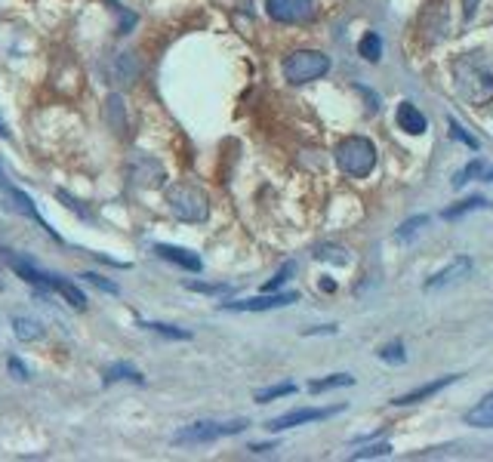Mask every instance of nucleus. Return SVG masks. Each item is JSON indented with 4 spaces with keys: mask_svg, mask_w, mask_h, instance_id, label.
I'll return each mask as SVG.
<instances>
[{
    "mask_svg": "<svg viewBox=\"0 0 493 462\" xmlns=\"http://www.w3.org/2000/svg\"><path fill=\"white\" fill-rule=\"evenodd\" d=\"M457 93L469 106H488L493 99V53L490 50H472L459 53L450 65Z\"/></svg>",
    "mask_w": 493,
    "mask_h": 462,
    "instance_id": "obj_1",
    "label": "nucleus"
},
{
    "mask_svg": "<svg viewBox=\"0 0 493 462\" xmlns=\"http://www.w3.org/2000/svg\"><path fill=\"white\" fill-rule=\"evenodd\" d=\"M167 204H170L173 216L183 223H207L210 216V198L204 188L192 185V182H176L167 188Z\"/></svg>",
    "mask_w": 493,
    "mask_h": 462,
    "instance_id": "obj_2",
    "label": "nucleus"
},
{
    "mask_svg": "<svg viewBox=\"0 0 493 462\" xmlns=\"http://www.w3.org/2000/svg\"><path fill=\"white\" fill-rule=\"evenodd\" d=\"M336 164H340V170L346 176H352V179H364L376 167V145L367 136H346L336 145Z\"/></svg>",
    "mask_w": 493,
    "mask_h": 462,
    "instance_id": "obj_3",
    "label": "nucleus"
},
{
    "mask_svg": "<svg viewBox=\"0 0 493 462\" xmlns=\"http://www.w3.org/2000/svg\"><path fill=\"white\" fill-rule=\"evenodd\" d=\"M330 71V56L317 53V50H296L284 59V77L290 83H311L317 77H324Z\"/></svg>",
    "mask_w": 493,
    "mask_h": 462,
    "instance_id": "obj_4",
    "label": "nucleus"
},
{
    "mask_svg": "<svg viewBox=\"0 0 493 462\" xmlns=\"http://www.w3.org/2000/svg\"><path fill=\"white\" fill-rule=\"evenodd\" d=\"M246 426H250L246 419H231V422L204 419V422H194V426H188V428H183V432L173 435V444H213V441H219V438H229V435L244 432Z\"/></svg>",
    "mask_w": 493,
    "mask_h": 462,
    "instance_id": "obj_5",
    "label": "nucleus"
},
{
    "mask_svg": "<svg viewBox=\"0 0 493 462\" xmlns=\"http://www.w3.org/2000/svg\"><path fill=\"white\" fill-rule=\"evenodd\" d=\"M300 302V293H262V296L253 299H235V302H223V311H271L284 309V305Z\"/></svg>",
    "mask_w": 493,
    "mask_h": 462,
    "instance_id": "obj_6",
    "label": "nucleus"
},
{
    "mask_svg": "<svg viewBox=\"0 0 493 462\" xmlns=\"http://www.w3.org/2000/svg\"><path fill=\"white\" fill-rule=\"evenodd\" d=\"M342 410L340 407H302V410H290V413L284 416H275V419L269 422V432H284V428H296V426H306V422H321V419H330V416H336Z\"/></svg>",
    "mask_w": 493,
    "mask_h": 462,
    "instance_id": "obj_7",
    "label": "nucleus"
},
{
    "mask_svg": "<svg viewBox=\"0 0 493 462\" xmlns=\"http://www.w3.org/2000/svg\"><path fill=\"white\" fill-rule=\"evenodd\" d=\"M0 192H4V198H6V200H10V207H12V210H19V213H22V216L35 219V223L41 225L43 231H50L56 240H59V234H56L53 229H50L47 223H43V216H41V210H37V207H35V200H31L25 192H19L16 185H10V182H6V176H4V170H0Z\"/></svg>",
    "mask_w": 493,
    "mask_h": 462,
    "instance_id": "obj_8",
    "label": "nucleus"
},
{
    "mask_svg": "<svg viewBox=\"0 0 493 462\" xmlns=\"http://www.w3.org/2000/svg\"><path fill=\"white\" fill-rule=\"evenodd\" d=\"M127 176H129V182H133V185H139V188H158V185H164V179H167L164 164H160V161H154V158L133 161Z\"/></svg>",
    "mask_w": 493,
    "mask_h": 462,
    "instance_id": "obj_9",
    "label": "nucleus"
},
{
    "mask_svg": "<svg viewBox=\"0 0 493 462\" xmlns=\"http://www.w3.org/2000/svg\"><path fill=\"white\" fill-rule=\"evenodd\" d=\"M472 269H475V262H472V256H457L447 269L434 271V275L426 281V290H441V287H453V284H459L463 278L472 275Z\"/></svg>",
    "mask_w": 493,
    "mask_h": 462,
    "instance_id": "obj_10",
    "label": "nucleus"
},
{
    "mask_svg": "<svg viewBox=\"0 0 493 462\" xmlns=\"http://www.w3.org/2000/svg\"><path fill=\"white\" fill-rule=\"evenodd\" d=\"M395 121H398V127L404 129V133H411V136H423L426 129H429V121H426V114L419 112L413 102H401L398 112H395Z\"/></svg>",
    "mask_w": 493,
    "mask_h": 462,
    "instance_id": "obj_11",
    "label": "nucleus"
},
{
    "mask_svg": "<svg viewBox=\"0 0 493 462\" xmlns=\"http://www.w3.org/2000/svg\"><path fill=\"white\" fill-rule=\"evenodd\" d=\"M457 380H459V373H453V376H441V380L429 382V386H423V388H413V392H407V395H401V398H395L392 404H395V407L419 404V401H426V398H432V395H438L441 388L453 386V382H457Z\"/></svg>",
    "mask_w": 493,
    "mask_h": 462,
    "instance_id": "obj_12",
    "label": "nucleus"
},
{
    "mask_svg": "<svg viewBox=\"0 0 493 462\" xmlns=\"http://www.w3.org/2000/svg\"><path fill=\"white\" fill-rule=\"evenodd\" d=\"M47 290H56L59 296L65 299V302L71 305L74 311H83L87 309V296H83V290H77L71 281H65V278L53 275V271H47Z\"/></svg>",
    "mask_w": 493,
    "mask_h": 462,
    "instance_id": "obj_13",
    "label": "nucleus"
},
{
    "mask_svg": "<svg viewBox=\"0 0 493 462\" xmlns=\"http://www.w3.org/2000/svg\"><path fill=\"white\" fill-rule=\"evenodd\" d=\"M154 253H158L160 259H167V262L185 269V271H200V259L194 256L192 250H183V247H173V244H158L154 247Z\"/></svg>",
    "mask_w": 493,
    "mask_h": 462,
    "instance_id": "obj_14",
    "label": "nucleus"
},
{
    "mask_svg": "<svg viewBox=\"0 0 493 462\" xmlns=\"http://www.w3.org/2000/svg\"><path fill=\"white\" fill-rule=\"evenodd\" d=\"M12 333H16V340L19 342H37V340H43V324L41 321H35V317H28V315H12Z\"/></svg>",
    "mask_w": 493,
    "mask_h": 462,
    "instance_id": "obj_15",
    "label": "nucleus"
},
{
    "mask_svg": "<svg viewBox=\"0 0 493 462\" xmlns=\"http://www.w3.org/2000/svg\"><path fill=\"white\" fill-rule=\"evenodd\" d=\"M466 422H469L472 428H493V395L478 401V404L466 413Z\"/></svg>",
    "mask_w": 493,
    "mask_h": 462,
    "instance_id": "obj_16",
    "label": "nucleus"
},
{
    "mask_svg": "<svg viewBox=\"0 0 493 462\" xmlns=\"http://www.w3.org/2000/svg\"><path fill=\"white\" fill-rule=\"evenodd\" d=\"M488 207H490V200H488V198H481V194H478V198H466V200H459V204L447 207V210L441 213V216H444V219H459V216H466V213L488 210Z\"/></svg>",
    "mask_w": 493,
    "mask_h": 462,
    "instance_id": "obj_17",
    "label": "nucleus"
},
{
    "mask_svg": "<svg viewBox=\"0 0 493 462\" xmlns=\"http://www.w3.org/2000/svg\"><path fill=\"white\" fill-rule=\"evenodd\" d=\"M112 382H145V376L139 373L136 367H129V364H114V367L106 370V386H112Z\"/></svg>",
    "mask_w": 493,
    "mask_h": 462,
    "instance_id": "obj_18",
    "label": "nucleus"
},
{
    "mask_svg": "<svg viewBox=\"0 0 493 462\" xmlns=\"http://www.w3.org/2000/svg\"><path fill=\"white\" fill-rule=\"evenodd\" d=\"M265 10L275 22H296V6L293 0H265Z\"/></svg>",
    "mask_w": 493,
    "mask_h": 462,
    "instance_id": "obj_19",
    "label": "nucleus"
},
{
    "mask_svg": "<svg viewBox=\"0 0 493 462\" xmlns=\"http://www.w3.org/2000/svg\"><path fill=\"white\" fill-rule=\"evenodd\" d=\"M358 53L367 59V62H380L382 59V37L376 35V31H367L364 37H361L358 43Z\"/></svg>",
    "mask_w": 493,
    "mask_h": 462,
    "instance_id": "obj_20",
    "label": "nucleus"
},
{
    "mask_svg": "<svg viewBox=\"0 0 493 462\" xmlns=\"http://www.w3.org/2000/svg\"><path fill=\"white\" fill-rule=\"evenodd\" d=\"M352 382H355V376H348V373H333V376H327V380H315V382H309V392H311V395H317V392H330V388L352 386Z\"/></svg>",
    "mask_w": 493,
    "mask_h": 462,
    "instance_id": "obj_21",
    "label": "nucleus"
},
{
    "mask_svg": "<svg viewBox=\"0 0 493 462\" xmlns=\"http://www.w3.org/2000/svg\"><path fill=\"white\" fill-rule=\"evenodd\" d=\"M484 170H488V167H484V161H481V158H475V161H472V164H466L463 170H459L457 176H453V188H463L466 182L481 179Z\"/></svg>",
    "mask_w": 493,
    "mask_h": 462,
    "instance_id": "obj_22",
    "label": "nucleus"
},
{
    "mask_svg": "<svg viewBox=\"0 0 493 462\" xmlns=\"http://www.w3.org/2000/svg\"><path fill=\"white\" fill-rule=\"evenodd\" d=\"M293 392H296L293 382H284V386H271V388H262V392H256V401H259V404H269V401L287 398V395H293Z\"/></svg>",
    "mask_w": 493,
    "mask_h": 462,
    "instance_id": "obj_23",
    "label": "nucleus"
},
{
    "mask_svg": "<svg viewBox=\"0 0 493 462\" xmlns=\"http://www.w3.org/2000/svg\"><path fill=\"white\" fill-rule=\"evenodd\" d=\"M317 259H324V262H336V265H346L348 262V253L342 250V247H333V244H321L315 253Z\"/></svg>",
    "mask_w": 493,
    "mask_h": 462,
    "instance_id": "obj_24",
    "label": "nucleus"
},
{
    "mask_svg": "<svg viewBox=\"0 0 493 462\" xmlns=\"http://www.w3.org/2000/svg\"><path fill=\"white\" fill-rule=\"evenodd\" d=\"M185 287L194 293H207V296H229V293H235L231 284H188L185 281Z\"/></svg>",
    "mask_w": 493,
    "mask_h": 462,
    "instance_id": "obj_25",
    "label": "nucleus"
},
{
    "mask_svg": "<svg viewBox=\"0 0 493 462\" xmlns=\"http://www.w3.org/2000/svg\"><path fill=\"white\" fill-rule=\"evenodd\" d=\"M142 327L154 330V333H160V336H170V340H192L188 330H179V327H173V324H142Z\"/></svg>",
    "mask_w": 493,
    "mask_h": 462,
    "instance_id": "obj_26",
    "label": "nucleus"
},
{
    "mask_svg": "<svg viewBox=\"0 0 493 462\" xmlns=\"http://www.w3.org/2000/svg\"><path fill=\"white\" fill-rule=\"evenodd\" d=\"M380 357L388 364H404L407 355H404V342H392V346H382L380 348Z\"/></svg>",
    "mask_w": 493,
    "mask_h": 462,
    "instance_id": "obj_27",
    "label": "nucleus"
},
{
    "mask_svg": "<svg viewBox=\"0 0 493 462\" xmlns=\"http://www.w3.org/2000/svg\"><path fill=\"white\" fill-rule=\"evenodd\" d=\"M388 453H392V444L382 441V444H370L364 450H355L352 459H376V457H388Z\"/></svg>",
    "mask_w": 493,
    "mask_h": 462,
    "instance_id": "obj_28",
    "label": "nucleus"
},
{
    "mask_svg": "<svg viewBox=\"0 0 493 462\" xmlns=\"http://www.w3.org/2000/svg\"><path fill=\"white\" fill-rule=\"evenodd\" d=\"M426 223H429V216H413V219H407V223L401 225L395 238H398V240H407V238H411V234H417L419 229H423Z\"/></svg>",
    "mask_w": 493,
    "mask_h": 462,
    "instance_id": "obj_29",
    "label": "nucleus"
},
{
    "mask_svg": "<svg viewBox=\"0 0 493 462\" xmlns=\"http://www.w3.org/2000/svg\"><path fill=\"white\" fill-rule=\"evenodd\" d=\"M450 136H453V139H457V142H463V145H469L472 152H478V139H475V136L466 133V129L459 127L457 121H450Z\"/></svg>",
    "mask_w": 493,
    "mask_h": 462,
    "instance_id": "obj_30",
    "label": "nucleus"
},
{
    "mask_svg": "<svg viewBox=\"0 0 493 462\" xmlns=\"http://www.w3.org/2000/svg\"><path fill=\"white\" fill-rule=\"evenodd\" d=\"M293 269H296V265H293V262H287V265H284V269H281V271H278V275H275V278H271V281H269V284H265V287H262V293H275L278 287H281V284H284V281H287V278H290V275H293Z\"/></svg>",
    "mask_w": 493,
    "mask_h": 462,
    "instance_id": "obj_31",
    "label": "nucleus"
},
{
    "mask_svg": "<svg viewBox=\"0 0 493 462\" xmlns=\"http://www.w3.org/2000/svg\"><path fill=\"white\" fill-rule=\"evenodd\" d=\"M114 117H118V133H123V102H121V96H112V99H108V123H114Z\"/></svg>",
    "mask_w": 493,
    "mask_h": 462,
    "instance_id": "obj_32",
    "label": "nucleus"
},
{
    "mask_svg": "<svg viewBox=\"0 0 493 462\" xmlns=\"http://www.w3.org/2000/svg\"><path fill=\"white\" fill-rule=\"evenodd\" d=\"M6 367H10V373L16 376V380L28 382V370H25V364L19 361V357H10V361H6Z\"/></svg>",
    "mask_w": 493,
    "mask_h": 462,
    "instance_id": "obj_33",
    "label": "nucleus"
},
{
    "mask_svg": "<svg viewBox=\"0 0 493 462\" xmlns=\"http://www.w3.org/2000/svg\"><path fill=\"white\" fill-rule=\"evenodd\" d=\"M83 281H90V284H96V287L99 290H106V293H118V287H114V284H108L106 278H99V275H93V271H87V275H81Z\"/></svg>",
    "mask_w": 493,
    "mask_h": 462,
    "instance_id": "obj_34",
    "label": "nucleus"
},
{
    "mask_svg": "<svg viewBox=\"0 0 493 462\" xmlns=\"http://www.w3.org/2000/svg\"><path fill=\"white\" fill-rule=\"evenodd\" d=\"M293 6H296V19L311 16V0H293Z\"/></svg>",
    "mask_w": 493,
    "mask_h": 462,
    "instance_id": "obj_35",
    "label": "nucleus"
},
{
    "mask_svg": "<svg viewBox=\"0 0 493 462\" xmlns=\"http://www.w3.org/2000/svg\"><path fill=\"white\" fill-rule=\"evenodd\" d=\"M475 10H478V0H463V16L466 19L475 16Z\"/></svg>",
    "mask_w": 493,
    "mask_h": 462,
    "instance_id": "obj_36",
    "label": "nucleus"
},
{
    "mask_svg": "<svg viewBox=\"0 0 493 462\" xmlns=\"http://www.w3.org/2000/svg\"><path fill=\"white\" fill-rule=\"evenodd\" d=\"M275 450V444H250V453H269Z\"/></svg>",
    "mask_w": 493,
    "mask_h": 462,
    "instance_id": "obj_37",
    "label": "nucleus"
},
{
    "mask_svg": "<svg viewBox=\"0 0 493 462\" xmlns=\"http://www.w3.org/2000/svg\"><path fill=\"white\" fill-rule=\"evenodd\" d=\"M0 136H6V127H4V121H0Z\"/></svg>",
    "mask_w": 493,
    "mask_h": 462,
    "instance_id": "obj_38",
    "label": "nucleus"
}]
</instances>
